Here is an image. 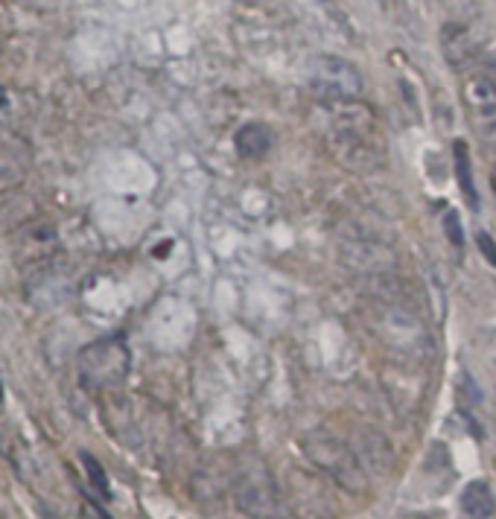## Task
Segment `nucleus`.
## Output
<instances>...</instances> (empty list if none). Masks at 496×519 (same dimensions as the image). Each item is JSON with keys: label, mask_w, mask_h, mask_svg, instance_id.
<instances>
[{"label": "nucleus", "mask_w": 496, "mask_h": 519, "mask_svg": "<svg viewBox=\"0 0 496 519\" xmlns=\"http://www.w3.org/2000/svg\"><path fill=\"white\" fill-rule=\"evenodd\" d=\"M304 447L325 473H330L347 490H365V473L359 467V459L354 447L342 443L336 435H330L325 429H316L313 435L304 441Z\"/></svg>", "instance_id": "nucleus-4"}, {"label": "nucleus", "mask_w": 496, "mask_h": 519, "mask_svg": "<svg viewBox=\"0 0 496 519\" xmlns=\"http://www.w3.org/2000/svg\"><path fill=\"white\" fill-rule=\"evenodd\" d=\"M82 519H88V516H82Z\"/></svg>", "instance_id": "nucleus-19"}, {"label": "nucleus", "mask_w": 496, "mask_h": 519, "mask_svg": "<svg viewBox=\"0 0 496 519\" xmlns=\"http://www.w3.org/2000/svg\"><path fill=\"white\" fill-rule=\"evenodd\" d=\"M491 187H493V193H496V167H493V172H491Z\"/></svg>", "instance_id": "nucleus-16"}, {"label": "nucleus", "mask_w": 496, "mask_h": 519, "mask_svg": "<svg viewBox=\"0 0 496 519\" xmlns=\"http://www.w3.org/2000/svg\"><path fill=\"white\" fill-rule=\"evenodd\" d=\"M462 511L473 519H488L493 514V493L485 481H470L462 490Z\"/></svg>", "instance_id": "nucleus-9"}, {"label": "nucleus", "mask_w": 496, "mask_h": 519, "mask_svg": "<svg viewBox=\"0 0 496 519\" xmlns=\"http://www.w3.org/2000/svg\"><path fill=\"white\" fill-rule=\"evenodd\" d=\"M237 505L252 516V519H278L280 505H278V493L271 487V481L266 476H245L237 487Z\"/></svg>", "instance_id": "nucleus-5"}, {"label": "nucleus", "mask_w": 496, "mask_h": 519, "mask_svg": "<svg viewBox=\"0 0 496 519\" xmlns=\"http://www.w3.org/2000/svg\"><path fill=\"white\" fill-rule=\"evenodd\" d=\"M0 400H4V386H0Z\"/></svg>", "instance_id": "nucleus-17"}, {"label": "nucleus", "mask_w": 496, "mask_h": 519, "mask_svg": "<svg viewBox=\"0 0 496 519\" xmlns=\"http://www.w3.org/2000/svg\"><path fill=\"white\" fill-rule=\"evenodd\" d=\"M464 103L479 120H496V77H470L464 82Z\"/></svg>", "instance_id": "nucleus-6"}, {"label": "nucleus", "mask_w": 496, "mask_h": 519, "mask_svg": "<svg viewBox=\"0 0 496 519\" xmlns=\"http://www.w3.org/2000/svg\"><path fill=\"white\" fill-rule=\"evenodd\" d=\"M476 30L470 27V23H450V27H444V53L446 59L458 65L462 59H470L479 47H482V35H473Z\"/></svg>", "instance_id": "nucleus-7"}, {"label": "nucleus", "mask_w": 496, "mask_h": 519, "mask_svg": "<svg viewBox=\"0 0 496 519\" xmlns=\"http://www.w3.org/2000/svg\"><path fill=\"white\" fill-rule=\"evenodd\" d=\"M234 146L243 158H263L271 146H275V134L266 126V123H245V126L237 132L234 138Z\"/></svg>", "instance_id": "nucleus-8"}, {"label": "nucleus", "mask_w": 496, "mask_h": 519, "mask_svg": "<svg viewBox=\"0 0 496 519\" xmlns=\"http://www.w3.org/2000/svg\"><path fill=\"white\" fill-rule=\"evenodd\" d=\"M82 464H85V469H88V478H91V485L96 487L99 496L111 499V485H108V476H106L103 464H99L94 455H88V452H82Z\"/></svg>", "instance_id": "nucleus-11"}, {"label": "nucleus", "mask_w": 496, "mask_h": 519, "mask_svg": "<svg viewBox=\"0 0 496 519\" xmlns=\"http://www.w3.org/2000/svg\"><path fill=\"white\" fill-rule=\"evenodd\" d=\"M444 231H446V237H450V242H453V245H462V242H464L462 225H458V216L453 214V210L444 216Z\"/></svg>", "instance_id": "nucleus-12"}, {"label": "nucleus", "mask_w": 496, "mask_h": 519, "mask_svg": "<svg viewBox=\"0 0 496 519\" xmlns=\"http://www.w3.org/2000/svg\"><path fill=\"white\" fill-rule=\"evenodd\" d=\"M491 129V134H482V141H485L488 146L493 143L496 146V120H491V123H485V126H482V132H488Z\"/></svg>", "instance_id": "nucleus-14"}, {"label": "nucleus", "mask_w": 496, "mask_h": 519, "mask_svg": "<svg viewBox=\"0 0 496 519\" xmlns=\"http://www.w3.org/2000/svg\"><path fill=\"white\" fill-rule=\"evenodd\" d=\"M132 368V353L123 336H108L88 344L79 353V377L82 386L91 391L117 388L120 382H126Z\"/></svg>", "instance_id": "nucleus-3"}, {"label": "nucleus", "mask_w": 496, "mask_h": 519, "mask_svg": "<svg viewBox=\"0 0 496 519\" xmlns=\"http://www.w3.org/2000/svg\"><path fill=\"white\" fill-rule=\"evenodd\" d=\"M382 4H389V0H382Z\"/></svg>", "instance_id": "nucleus-18"}, {"label": "nucleus", "mask_w": 496, "mask_h": 519, "mask_svg": "<svg viewBox=\"0 0 496 519\" xmlns=\"http://www.w3.org/2000/svg\"><path fill=\"white\" fill-rule=\"evenodd\" d=\"M307 91L325 105L354 103L363 94V77L359 70L339 56H313L304 70Z\"/></svg>", "instance_id": "nucleus-2"}, {"label": "nucleus", "mask_w": 496, "mask_h": 519, "mask_svg": "<svg viewBox=\"0 0 496 519\" xmlns=\"http://www.w3.org/2000/svg\"><path fill=\"white\" fill-rule=\"evenodd\" d=\"M476 245H479V251L485 254V260H488V263L496 269V242L488 237V233H476Z\"/></svg>", "instance_id": "nucleus-13"}, {"label": "nucleus", "mask_w": 496, "mask_h": 519, "mask_svg": "<svg viewBox=\"0 0 496 519\" xmlns=\"http://www.w3.org/2000/svg\"><path fill=\"white\" fill-rule=\"evenodd\" d=\"M377 120L359 100L333 105L327 146L333 158L351 172H374L382 164V150L374 141Z\"/></svg>", "instance_id": "nucleus-1"}, {"label": "nucleus", "mask_w": 496, "mask_h": 519, "mask_svg": "<svg viewBox=\"0 0 496 519\" xmlns=\"http://www.w3.org/2000/svg\"><path fill=\"white\" fill-rule=\"evenodd\" d=\"M6 105H9V94H6L4 85H0V111H4Z\"/></svg>", "instance_id": "nucleus-15"}, {"label": "nucleus", "mask_w": 496, "mask_h": 519, "mask_svg": "<svg viewBox=\"0 0 496 519\" xmlns=\"http://www.w3.org/2000/svg\"><path fill=\"white\" fill-rule=\"evenodd\" d=\"M453 158H455V176H458V184H462L464 199L470 202V207H479V196L473 187V167H470V152L464 141L453 143Z\"/></svg>", "instance_id": "nucleus-10"}]
</instances>
